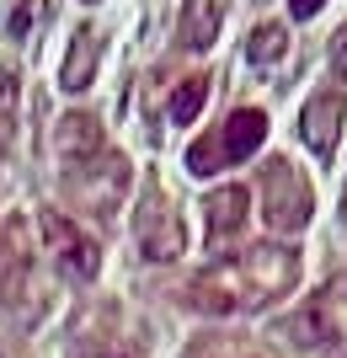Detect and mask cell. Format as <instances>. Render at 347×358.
Instances as JSON below:
<instances>
[{"instance_id": "cell-1", "label": "cell", "mask_w": 347, "mask_h": 358, "mask_svg": "<svg viewBox=\"0 0 347 358\" xmlns=\"http://www.w3.org/2000/svg\"><path fill=\"white\" fill-rule=\"evenodd\" d=\"M262 139H267V113H262V107H235L219 129H209V134H198L193 145H187V171H193V177H214V171L257 155Z\"/></svg>"}, {"instance_id": "cell-2", "label": "cell", "mask_w": 347, "mask_h": 358, "mask_svg": "<svg viewBox=\"0 0 347 358\" xmlns=\"http://www.w3.org/2000/svg\"><path fill=\"white\" fill-rule=\"evenodd\" d=\"M262 214L272 224V241L278 236H300L310 214H316V187L288 155H272L262 166Z\"/></svg>"}, {"instance_id": "cell-3", "label": "cell", "mask_w": 347, "mask_h": 358, "mask_svg": "<svg viewBox=\"0 0 347 358\" xmlns=\"http://www.w3.org/2000/svg\"><path fill=\"white\" fill-rule=\"evenodd\" d=\"M134 241H139V252L150 257V262H177V257L187 252L182 214H177V203H171V193L161 187V177H150V182H145V193H139Z\"/></svg>"}, {"instance_id": "cell-4", "label": "cell", "mask_w": 347, "mask_h": 358, "mask_svg": "<svg viewBox=\"0 0 347 358\" xmlns=\"http://www.w3.org/2000/svg\"><path fill=\"white\" fill-rule=\"evenodd\" d=\"M235 268H241V284H246L251 310H267L272 299H283L288 289L300 284V252H294V246H278V241L246 246V257L235 262Z\"/></svg>"}, {"instance_id": "cell-5", "label": "cell", "mask_w": 347, "mask_h": 358, "mask_svg": "<svg viewBox=\"0 0 347 358\" xmlns=\"http://www.w3.org/2000/svg\"><path fill=\"white\" fill-rule=\"evenodd\" d=\"M38 230H43V241H48V252H54V262H64V268L75 273L80 284H91V278H96V268H102L96 241L80 236V230L64 220L59 209H38Z\"/></svg>"}, {"instance_id": "cell-6", "label": "cell", "mask_w": 347, "mask_h": 358, "mask_svg": "<svg viewBox=\"0 0 347 358\" xmlns=\"http://www.w3.org/2000/svg\"><path fill=\"white\" fill-rule=\"evenodd\" d=\"M342 118H347V96L337 86H320L300 113V139L316 150L320 161L337 155V139H342Z\"/></svg>"}, {"instance_id": "cell-7", "label": "cell", "mask_w": 347, "mask_h": 358, "mask_svg": "<svg viewBox=\"0 0 347 358\" xmlns=\"http://www.w3.org/2000/svg\"><path fill=\"white\" fill-rule=\"evenodd\" d=\"M187 299H193L198 310H209V315L251 310V299H246V284H241V268H235V262H214V268H203L193 284H187Z\"/></svg>"}, {"instance_id": "cell-8", "label": "cell", "mask_w": 347, "mask_h": 358, "mask_svg": "<svg viewBox=\"0 0 347 358\" xmlns=\"http://www.w3.org/2000/svg\"><path fill=\"white\" fill-rule=\"evenodd\" d=\"M123 187H128V161H123L118 150H102V155L91 161V171H75V193L86 198L91 214H112Z\"/></svg>"}, {"instance_id": "cell-9", "label": "cell", "mask_w": 347, "mask_h": 358, "mask_svg": "<svg viewBox=\"0 0 347 358\" xmlns=\"http://www.w3.org/2000/svg\"><path fill=\"white\" fill-rule=\"evenodd\" d=\"M54 150H59V161H64V166H86V161H96V155L107 150L96 113H64V118L54 123Z\"/></svg>"}, {"instance_id": "cell-10", "label": "cell", "mask_w": 347, "mask_h": 358, "mask_svg": "<svg viewBox=\"0 0 347 358\" xmlns=\"http://www.w3.org/2000/svg\"><path fill=\"white\" fill-rule=\"evenodd\" d=\"M246 209H251V193H246L241 182H230V187H214V193L203 198V220H209V246H225V241L241 236Z\"/></svg>"}, {"instance_id": "cell-11", "label": "cell", "mask_w": 347, "mask_h": 358, "mask_svg": "<svg viewBox=\"0 0 347 358\" xmlns=\"http://www.w3.org/2000/svg\"><path fill=\"white\" fill-rule=\"evenodd\" d=\"M96 64H102V32L86 22V27H75V38H70V54H64L59 86H64V91H86L91 80H96Z\"/></svg>"}, {"instance_id": "cell-12", "label": "cell", "mask_w": 347, "mask_h": 358, "mask_svg": "<svg viewBox=\"0 0 347 358\" xmlns=\"http://www.w3.org/2000/svg\"><path fill=\"white\" fill-rule=\"evenodd\" d=\"M214 32H219V6H214V0H193L187 16H182V32H177L182 48H209Z\"/></svg>"}, {"instance_id": "cell-13", "label": "cell", "mask_w": 347, "mask_h": 358, "mask_svg": "<svg viewBox=\"0 0 347 358\" xmlns=\"http://www.w3.org/2000/svg\"><path fill=\"white\" fill-rule=\"evenodd\" d=\"M283 54H288V32L278 27V22H262V27L251 32V43H246V59L257 64V70H272Z\"/></svg>"}, {"instance_id": "cell-14", "label": "cell", "mask_w": 347, "mask_h": 358, "mask_svg": "<svg viewBox=\"0 0 347 358\" xmlns=\"http://www.w3.org/2000/svg\"><path fill=\"white\" fill-rule=\"evenodd\" d=\"M209 75L198 70V75H187V80H177V91H171V118L177 123H193L198 113H203V102H209Z\"/></svg>"}, {"instance_id": "cell-15", "label": "cell", "mask_w": 347, "mask_h": 358, "mask_svg": "<svg viewBox=\"0 0 347 358\" xmlns=\"http://www.w3.org/2000/svg\"><path fill=\"white\" fill-rule=\"evenodd\" d=\"M16 75L0 70V161H6V150H11V134H16Z\"/></svg>"}, {"instance_id": "cell-16", "label": "cell", "mask_w": 347, "mask_h": 358, "mask_svg": "<svg viewBox=\"0 0 347 358\" xmlns=\"http://www.w3.org/2000/svg\"><path fill=\"white\" fill-rule=\"evenodd\" d=\"M193 358H246L235 343H219V337H209V343H198L193 348Z\"/></svg>"}, {"instance_id": "cell-17", "label": "cell", "mask_w": 347, "mask_h": 358, "mask_svg": "<svg viewBox=\"0 0 347 358\" xmlns=\"http://www.w3.org/2000/svg\"><path fill=\"white\" fill-rule=\"evenodd\" d=\"M332 75H347V22L337 27V38H332Z\"/></svg>"}, {"instance_id": "cell-18", "label": "cell", "mask_w": 347, "mask_h": 358, "mask_svg": "<svg viewBox=\"0 0 347 358\" xmlns=\"http://www.w3.org/2000/svg\"><path fill=\"white\" fill-rule=\"evenodd\" d=\"M320 6H326V0H288V16H294V22H310Z\"/></svg>"}, {"instance_id": "cell-19", "label": "cell", "mask_w": 347, "mask_h": 358, "mask_svg": "<svg viewBox=\"0 0 347 358\" xmlns=\"http://www.w3.org/2000/svg\"><path fill=\"white\" fill-rule=\"evenodd\" d=\"M27 27H32V11H27V0H16V11H11V38H22Z\"/></svg>"}, {"instance_id": "cell-20", "label": "cell", "mask_w": 347, "mask_h": 358, "mask_svg": "<svg viewBox=\"0 0 347 358\" xmlns=\"http://www.w3.org/2000/svg\"><path fill=\"white\" fill-rule=\"evenodd\" d=\"M86 358H134V353H118V348H96V353H86Z\"/></svg>"}]
</instances>
